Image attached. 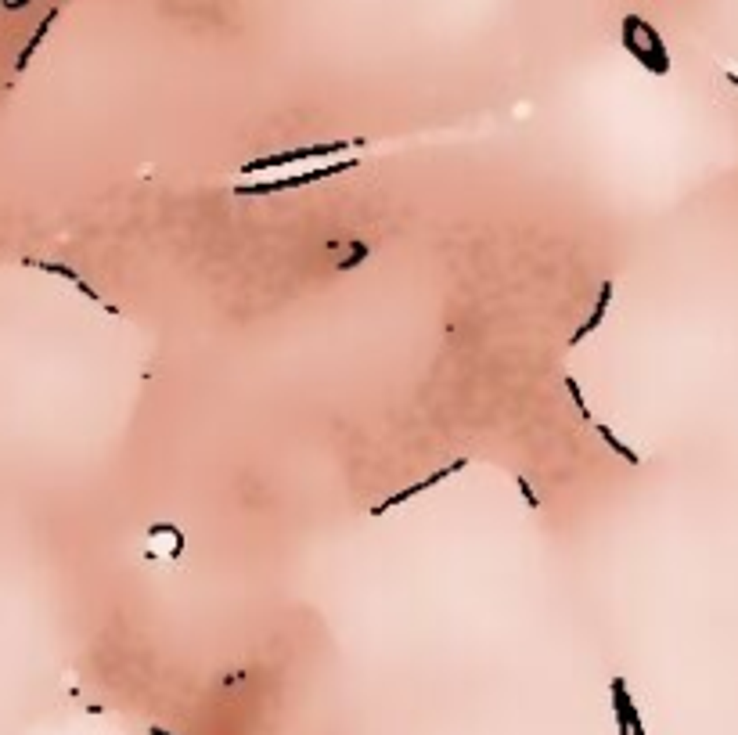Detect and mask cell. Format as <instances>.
Listing matches in <instances>:
<instances>
[{
  "instance_id": "1",
  "label": "cell",
  "mask_w": 738,
  "mask_h": 735,
  "mask_svg": "<svg viewBox=\"0 0 738 735\" xmlns=\"http://www.w3.org/2000/svg\"><path fill=\"white\" fill-rule=\"evenodd\" d=\"M623 47L638 58L648 72L667 76L670 72V55H667V43L659 40V33L641 18V15H627L623 18Z\"/></svg>"
},
{
  "instance_id": "2",
  "label": "cell",
  "mask_w": 738,
  "mask_h": 735,
  "mask_svg": "<svg viewBox=\"0 0 738 735\" xmlns=\"http://www.w3.org/2000/svg\"><path fill=\"white\" fill-rule=\"evenodd\" d=\"M364 141L357 137H346V141H332V144H310V148H295V151H277V156H260V159H249L242 166V173H263L274 166H292V163H310V159H324V156H339L346 148H361Z\"/></svg>"
},
{
  "instance_id": "3",
  "label": "cell",
  "mask_w": 738,
  "mask_h": 735,
  "mask_svg": "<svg viewBox=\"0 0 738 735\" xmlns=\"http://www.w3.org/2000/svg\"><path fill=\"white\" fill-rule=\"evenodd\" d=\"M353 166H361L357 159H339L332 166H317V170H307V173H292V177H281V181H267V184H238L235 195H270V191H285V188H307V184H317V181H328V177L335 173H346Z\"/></svg>"
},
{
  "instance_id": "4",
  "label": "cell",
  "mask_w": 738,
  "mask_h": 735,
  "mask_svg": "<svg viewBox=\"0 0 738 735\" xmlns=\"http://www.w3.org/2000/svg\"><path fill=\"white\" fill-rule=\"evenodd\" d=\"M468 465V458H457V462H450V465H443L440 472H432V476H425L422 483H415V487H407V490H396V494H389L386 501H378L375 509H371V516H386L389 509H396V504H403V501H411V497H418L422 490H429V487H436V483H443L447 476H454V472H461Z\"/></svg>"
},
{
  "instance_id": "5",
  "label": "cell",
  "mask_w": 738,
  "mask_h": 735,
  "mask_svg": "<svg viewBox=\"0 0 738 735\" xmlns=\"http://www.w3.org/2000/svg\"><path fill=\"white\" fill-rule=\"evenodd\" d=\"M608 303H613V282H605V285H601V292H598V299H594V310H591V314H587V321H583V324L576 328V332H573L569 346L583 343V339H587V336L594 332V328L605 321V310H608Z\"/></svg>"
},
{
  "instance_id": "6",
  "label": "cell",
  "mask_w": 738,
  "mask_h": 735,
  "mask_svg": "<svg viewBox=\"0 0 738 735\" xmlns=\"http://www.w3.org/2000/svg\"><path fill=\"white\" fill-rule=\"evenodd\" d=\"M594 429H598V437H601L608 447H613V451L620 454L623 462H630V465H641V454L634 451V447H627V444H623V440H620V437H616V433H613V429H608V425H594Z\"/></svg>"
},
{
  "instance_id": "7",
  "label": "cell",
  "mask_w": 738,
  "mask_h": 735,
  "mask_svg": "<svg viewBox=\"0 0 738 735\" xmlns=\"http://www.w3.org/2000/svg\"><path fill=\"white\" fill-rule=\"evenodd\" d=\"M55 18H58V8H55V11H50V15H47L43 22H40V29L33 33V40H29V47H25V50H22V58H18V69H25V62H29V58H33V50H36V47L43 43V36H47V29H50V22H55Z\"/></svg>"
},
{
  "instance_id": "8",
  "label": "cell",
  "mask_w": 738,
  "mask_h": 735,
  "mask_svg": "<svg viewBox=\"0 0 738 735\" xmlns=\"http://www.w3.org/2000/svg\"><path fill=\"white\" fill-rule=\"evenodd\" d=\"M368 256H371V245L368 242H349V256L339 263V270H353L357 263H364Z\"/></svg>"
},
{
  "instance_id": "9",
  "label": "cell",
  "mask_w": 738,
  "mask_h": 735,
  "mask_svg": "<svg viewBox=\"0 0 738 735\" xmlns=\"http://www.w3.org/2000/svg\"><path fill=\"white\" fill-rule=\"evenodd\" d=\"M566 390H569V397H573V404H576V411L591 422V408H587V400H583V393H580V383H576L573 375H566Z\"/></svg>"
},
{
  "instance_id": "10",
  "label": "cell",
  "mask_w": 738,
  "mask_h": 735,
  "mask_svg": "<svg viewBox=\"0 0 738 735\" xmlns=\"http://www.w3.org/2000/svg\"><path fill=\"white\" fill-rule=\"evenodd\" d=\"M515 487H519V494L526 497V504H529V509H537V504H541V497L533 494V487H529V479H526V476H519V479H515Z\"/></svg>"
},
{
  "instance_id": "11",
  "label": "cell",
  "mask_w": 738,
  "mask_h": 735,
  "mask_svg": "<svg viewBox=\"0 0 738 735\" xmlns=\"http://www.w3.org/2000/svg\"><path fill=\"white\" fill-rule=\"evenodd\" d=\"M25 4H29V0H11V4H8V8H25Z\"/></svg>"
},
{
  "instance_id": "12",
  "label": "cell",
  "mask_w": 738,
  "mask_h": 735,
  "mask_svg": "<svg viewBox=\"0 0 738 735\" xmlns=\"http://www.w3.org/2000/svg\"><path fill=\"white\" fill-rule=\"evenodd\" d=\"M151 735H173V731H166V728H151Z\"/></svg>"
},
{
  "instance_id": "13",
  "label": "cell",
  "mask_w": 738,
  "mask_h": 735,
  "mask_svg": "<svg viewBox=\"0 0 738 735\" xmlns=\"http://www.w3.org/2000/svg\"><path fill=\"white\" fill-rule=\"evenodd\" d=\"M727 80H731V83H734V87H738V76H734V72H727Z\"/></svg>"
},
{
  "instance_id": "14",
  "label": "cell",
  "mask_w": 738,
  "mask_h": 735,
  "mask_svg": "<svg viewBox=\"0 0 738 735\" xmlns=\"http://www.w3.org/2000/svg\"><path fill=\"white\" fill-rule=\"evenodd\" d=\"M4 4H8V0H4Z\"/></svg>"
}]
</instances>
